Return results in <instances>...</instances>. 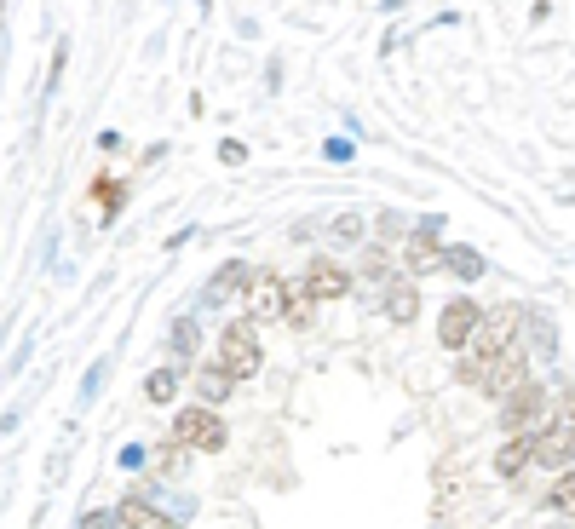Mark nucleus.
Returning a JSON list of instances; mask_svg holds the SVG:
<instances>
[{
  "mask_svg": "<svg viewBox=\"0 0 575 529\" xmlns=\"http://www.w3.org/2000/svg\"><path fill=\"white\" fill-rule=\"evenodd\" d=\"M552 420V397H547V386L541 380H529V386H518L512 397L501 403V426H506V437H529V432H541Z\"/></svg>",
  "mask_w": 575,
  "mask_h": 529,
  "instance_id": "f257e3e1",
  "label": "nucleus"
},
{
  "mask_svg": "<svg viewBox=\"0 0 575 529\" xmlns=\"http://www.w3.org/2000/svg\"><path fill=\"white\" fill-rule=\"evenodd\" d=\"M173 443H179V449L219 455V449L230 443V432H225V420L207 409V403H196V409H179V414H173Z\"/></svg>",
  "mask_w": 575,
  "mask_h": 529,
  "instance_id": "f03ea898",
  "label": "nucleus"
},
{
  "mask_svg": "<svg viewBox=\"0 0 575 529\" xmlns=\"http://www.w3.org/2000/svg\"><path fill=\"white\" fill-rule=\"evenodd\" d=\"M535 443V466H547V472H570L575 466V420L570 414H552L541 432H529Z\"/></svg>",
  "mask_w": 575,
  "mask_h": 529,
  "instance_id": "7ed1b4c3",
  "label": "nucleus"
},
{
  "mask_svg": "<svg viewBox=\"0 0 575 529\" xmlns=\"http://www.w3.org/2000/svg\"><path fill=\"white\" fill-rule=\"evenodd\" d=\"M219 363L236 374V380H253L259 374V334H253V317H242V322H225V334H219Z\"/></svg>",
  "mask_w": 575,
  "mask_h": 529,
  "instance_id": "20e7f679",
  "label": "nucleus"
},
{
  "mask_svg": "<svg viewBox=\"0 0 575 529\" xmlns=\"http://www.w3.org/2000/svg\"><path fill=\"white\" fill-rule=\"evenodd\" d=\"M518 386H529V368H524V345H512V351H501V357H483V391L489 397H512Z\"/></svg>",
  "mask_w": 575,
  "mask_h": 529,
  "instance_id": "39448f33",
  "label": "nucleus"
},
{
  "mask_svg": "<svg viewBox=\"0 0 575 529\" xmlns=\"http://www.w3.org/2000/svg\"><path fill=\"white\" fill-rule=\"evenodd\" d=\"M524 311L518 305H501V311H483V328H478V357H501L518 345V328H524Z\"/></svg>",
  "mask_w": 575,
  "mask_h": 529,
  "instance_id": "423d86ee",
  "label": "nucleus"
},
{
  "mask_svg": "<svg viewBox=\"0 0 575 529\" xmlns=\"http://www.w3.org/2000/svg\"><path fill=\"white\" fill-rule=\"evenodd\" d=\"M483 328V311L472 305V299H449L443 305V322H437V340L449 345V351H460V345H472Z\"/></svg>",
  "mask_w": 575,
  "mask_h": 529,
  "instance_id": "0eeeda50",
  "label": "nucleus"
},
{
  "mask_svg": "<svg viewBox=\"0 0 575 529\" xmlns=\"http://www.w3.org/2000/svg\"><path fill=\"white\" fill-rule=\"evenodd\" d=\"M437 236H443V219H437V213H426V219L414 225L409 248H403V265H409V276H426L432 265H443V248H437Z\"/></svg>",
  "mask_w": 575,
  "mask_h": 529,
  "instance_id": "6e6552de",
  "label": "nucleus"
},
{
  "mask_svg": "<svg viewBox=\"0 0 575 529\" xmlns=\"http://www.w3.org/2000/svg\"><path fill=\"white\" fill-rule=\"evenodd\" d=\"M248 282H253V265H242V259L219 265V271H213V282L202 288V311H225L236 294H248Z\"/></svg>",
  "mask_w": 575,
  "mask_h": 529,
  "instance_id": "1a4fd4ad",
  "label": "nucleus"
},
{
  "mask_svg": "<svg viewBox=\"0 0 575 529\" xmlns=\"http://www.w3.org/2000/svg\"><path fill=\"white\" fill-rule=\"evenodd\" d=\"M248 294H253V322H271V317L288 311V282H282L276 271H253Z\"/></svg>",
  "mask_w": 575,
  "mask_h": 529,
  "instance_id": "9d476101",
  "label": "nucleus"
},
{
  "mask_svg": "<svg viewBox=\"0 0 575 529\" xmlns=\"http://www.w3.org/2000/svg\"><path fill=\"white\" fill-rule=\"evenodd\" d=\"M121 506V524L127 529H179V518H173V512H167V506H156L150 501V495H127V501H115Z\"/></svg>",
  "mask_w": 575,
  "mask_h": 529,
  "instance_id": "9b49d317",
  "label": "nucleus"
},
{
  "mask_svg": "<svg viewBox=\"0 0 575 529\" xmlns=\"http://www.w3.org/2000/svg\"><path fill=\"white\" fill-rule=\"evenodd\" d=\"M305 288H311V299H340V294H351V276L334 259H311L305 265Z\"/></svg>",
  "mask_w": 575,
  "mask_h": 529,
  "instance_id": "f8f14e48",
  "label": "nucleus"
},
{
  "mask_svg": "<svg viewBox=\"0 0 575 529\" xmlns=\"http://www.w3.org/2000/svg\"><path fill=\"white\" fill-rule=\"evenodd\" d=\"M380 305H386V317H391V322H414V317H420V288H414V276L391 282Z\"/></svg>",
  "mask_w": 575,
  "mask_h": 529,
  "instance_id": "ddd939ff",
  "label": "nucleus"
},
{
  "mask_svg": "<svg viewBox=\"0 0 575 529\" xmlns=\"http://www.w3.org/2000/svg\"><path fill=\"white\" fill-rule=\"evenodd\" d=\"M230 386H236V374H230L225 363H196V391H202L207 409H213V403H225Z\"/></svg>",
  "mask_w": 575,
  "mask_h": 529,
  "instance_id": "4468645a",
  "label": "nucleus"
},
{
  "mask_svg": "<svg viewBox=\"0 0 575 529\" xmlns=\"http://www.w3.org/2000/svg\"><path fill=\"white\" fill-rule=\"evenodd\" d=\"M524 466H535V443L529 437H506L495 449V478H518Z\"/></svg>",
  "mask_w": 575,
  "mask_h": 529,
  "instance_id": "2eb2a0df",
  "label": "nucleus"
},
{
  "mask_svg": "<svg viewBox=\"0 0 575 529\" xmlns=\"http://www.w3.org/2000/svg\"><path fill=\"white\" fill-rule=\"evenodd\" d=\"M443 271L460 276V282H478V276H483V253L478 248H460V242H455V248H443Z\"/></svg>",
  "mask_w": 575,
  "mask_h": 529,
  "instance_id": "dca6fc26",
  "label": "nucleus"
},
{
  "mask_svg": "<svg viewBox=\"0 0 575 529\" xmlns=\"http://www.w3.org/2000/svg\"><path fill=\"white\" fill-rule=\"evenodd\" d=\"M179 380H184V368H156V374L144 380V397H150V403H173V397H179Z\"/></svg>",
  "mask_w": 575,
  "mask_h": 529,
  "instance_id": "f3484780",
  "label": "nucleus"
},
{
  "mask_svg": "<svg viewBox=\"0 0 575 529\" xmlns=\"http://www.w3.org/2000/svg\"><path fill=\"white\" fill-rule=\"evenodd\" d=\"M524 328L535 334L541 357H558V328H552V317H547V311H524Z\"/></svg>",
  "mask_w": 575,
  "mask_h": 529,
  "instance_id": "a211bd4d",
  "label": "nucleus"
},
{
  "mask_svg": "<svg viewBox=\"0 0 575 529\" xmlns=\"http://www.w3.org/2000/svg\"><path fill=\"white\" fill-rule=\"evenodd\" d=\"M547 506H558L564 518H575V466H570V472H558V478H552V495H547Z\"/></svg>",
  "mask_w": 575,
  "mask_h": 529,
  "instance_id": "6ab92c4d",
  "label": "nucleus"
},
{
  "mask_svg": "<svg viewBox=\"0 0 575 529\" xmlns=\"http://www.w3.org/2000/svg\"><path fill=\"white\" fill-rule=\"evenodd\" d=\"M92 196H98V202H104V213H121V202H127V190H121V179H110V173H98V179H92Z\"/></svg>",
  "mask_w": 575,
  "mask_h": 529,
  "instance_id": "aec40b11",
  "label": "nucleus"
},
{
  "mask_svg": "<svg viewBox=\"0 0 575 529\" xmlns=\"http://www.w3.org/2000/svg\"><path fill=\"white\" fill-rule=\"evenodd\" d=\"M311 305H317V299H311V288H305V282H299V288H288V311H282V322L305 328V322H311Z\"/></svg>",
  "mask_w": 575,
  "mask_h": 529,
  "instance_id": "412c9836",
  "label": "nucleus"
},
{
  "mask_svg": "<svg viewBox=\"0 0 575 529\" xmlns=\"http://www.w3.org/2000/svg\"><path fill=\"white\" fill-rule=\"evenodd\" d=\"M196 345H202V328H196L190 317H179V322H173V351L190 363V357H196Z\"/></svg>",
  "mask_w": 575,
  "mask_h": 529,
  "instance_id": "4be33fe9",
  "label": "nucleus"
},
{
  "mask_svg": "<svg viewBox=\"0 0 575 529\" xmlns=\"http://www.w3.org/2000/svg\"><path fill=\"white\" fill-rule=\"evenodd\" d=\"M121 524V506H92V512H81V529H115Z\"/></svg>",
  "mask_w": 575,
  "mask_h": 529,
  "instance_id": "5701e85b",
  "label": "nucleus"
},
{
  "mask_svg": "<svg viewBox=\"0 0 575 529\" xmlns=\"http://www.w3.org/2000/svg\"><path fill=\"white\" fill-rule=\"evenodd\" d=\"M363 236V213H340L334 219V242H357Z\"/></svg>",
  "mask_w": 575,
  "mask_h": 529,
  "instance_id": "b1692460",
  "label": "nucleus"
},
{
  "mask_svg": "<svg viewBox=\"0 0 575 529\" xmlns=\"http://www.w3.org/2000/svg\"><path fill=\"white\" fill-rule=\"evenodd\" d=\"M104 368H110V363H104V357H98V363L87 368V380H81V403H92V397L104 391Z\"/></svg>",
  "mask_w": 575,
  "mask_h": 529,
  "instance_id": "393cba45",
  "label": "nucleus"
},
{
  "mask_svg": "<svg viewBox=\"0 0 575 529\" xmlns=\"http://www.w3.org/2000/svg\"><path fill=\"white\" fill-rule=\"evenodd\" d=\"M64 64H69V41H58V52H52V69H46V98L58 92V75H64Z\"/></svg>",
  "mask_w": 575,
  "mask_h": 529,
  "instance_id": "a878e982",
  "label": "nucleus"
},
{
  "mask_svg": "<svg viewBox=\"0 0 575 529\" xmlns=\"http://www.w3.org/2000/svg\"><path fill=\"white\" fill-rule=\"evenodd\" d=\"M115 466H127V472H138V466H150V449H144V443H127V449L115 455Z\"/></svg>",
  "mask_w": 575,
  "mask_h": 529,
  "instance_id": "bb28decb",
  "label": "nucleus"
},
{
  "mask_svg": "<svg viewBox=\"0 0 575 529\" xmlns=\"http://www.w3.org/2000/svg\"><path fill=\"white\" fill-rule=\"evenodd\" d=\"M357 276H368V282H386V276H391L386 253H368V259H363V271H357Z\"/></svg>",
  "mask_w": 575,
  "mask_h": 529,
  "instance_id": "cd10ccee",
  "label": "nucleus"
},
{
  "mask_svg": "<svg viewBox=\"0 0 575 529\" xmlns=\"http://www.w3.org/2000/svg\"><path fill=\"white\" fill-rule=\"evenodd\" d=\"M460 380H466V386H478L483 391V357H460V368H455Z\"/></svg>",
  "mask_w": 575,
  "mask_h": 529,
  "instance_id": "c85d7f7f",
  "label": "nucleus"
},
{
  "mask_svg": "<svg viewBox=\"0 0 575 529\" xmlns=\"http://www.w3.org/2000/svg\"><path fill=\"white\" fill-rule=\"evenodd\" d=\"M322 150H328V161H351V138H328Z\"/></svg>",
  "mask_w": 575,
  "mask_h": 529,
  "instance_id": "c756f323",
  "label": "nucleus"
},
{
  "mask_svg": "<svg viewBox=\"0 0 575 529\" xmlns=\"http://www.w3.org/2000/svg\"><path fill=\"white\" fill-rule=\"evenodd\" d=\"M380 236H403V213H380Z\"/></svg>",
  "mask_w": 575,
  "mask_h": 529,
  "instance_id": "7c9ffc66",
  "label": "nucleus"
},
{
  "mask_svg": "<svg viewBox=\"0 0 575 529\" xmlns=\"http://www.w3.org/2000/svg\"><path fill=\"white\" fill-rule=\"evenodd\" d=\"M29 351H35V340H23V345H18V351H12V363H6V374H18V368H23V363H29Z\"/></svg>",
  "mask_w": 575,
  "mask_h": 529,
  "instance_id": "2f4dec72",
  "label": "nucleus"
}]
</instances>
